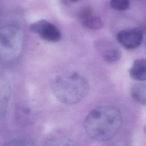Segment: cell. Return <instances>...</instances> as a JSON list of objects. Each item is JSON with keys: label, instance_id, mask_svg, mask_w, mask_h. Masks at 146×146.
Wrapping results in <instances>:
<instances>
[{"label": "cell", "instance_id": "8992f818", "mask_svg": "<svg viewBox=\"0 0 146 146\" xmlns=\"http://www.w3.org/2000/svg\"><path fill=\"white\" fill-rule=\"evenodd\" d=\"M96 44V48L102 58L106 62L112 63L117 62L120 59L121 52L112 43L106 40H99Z\"/></svg>", "mask_w": 146, "mask_h": 146}, {"label": "cell", "instance_id": "52a82bcc", "mask_svg": "<svg viewBox=\"0 0 146 146\" xmlns=\"http://www.w3.org/2000/svg\"><path fill=\"white\" fill-rule=\"evenodd\" d=\"M79 18L82 25L88 29L98 30L103 26L101 18L93 13L91 9H83L79 15Z\"/></svg>", "mask_w": 146, "mask_h": 146}, {"label": "cell", "instance_id": "3957f363", "mask_svg": "<svg viewBox=\"0 0 146 146\" xmlns=\"http://www.w3.org/2000/svg\"><path fill=\"white\" fill-rule=\"evenodd\" d=\"M24 44L22 28L17 24L9 23L0 27V59L11 62L21 56Z\"/></svg>", "mask_w": 146, "mask_h": 146}, {"label": "cell", "instance_id": "9c48e42d", "mask_svg": "<svg viewBox=\"0 0 146 146\" xmlns=\"http://www.w3.org/2000/svg\"><path fill=\"white\" fill-rule=\"evenodd\" d=\"M131 78L138 81H146V59L135 60L129 70Z\"/></svg>", "mask_w": 146, "mask_h": 146}, {"label": "cell", "instance_id": "5bb4252c", "mask_svg": "<svg viewBox=\"0 0 146 146\" xmlns=\"http://www.w3.org/2000/svg\"><path fill=\"white\" fill-rule=\"evenodd\" d=\"M80 0H60V1L62 2L63 4L66 6H70L74 3H75L78 2H79Z\"/></svg>", "mask_w": 146, "mask_h": 146}, {"label": "cell", "instance_id": "9a60e30c", "mask_svg": "<svg viewBox=\"0 0 146 146\" xmlns=\"http://www.w3.org/2000/svg\"><path fill=\"white\" fill-rule=\"evenodd\" d=\"M144 131H145V133H146V127H145V129H144Z\"/></svg>", "mask_w": 146, "mask_h": 146}, {"label": "cell", "instance_id": "7c38bea8", "mask_svg": "<svg viewBox=\"0 0 146 146\" xmlns=\"http://www.w3.org/2000/svg\"><path fill=\"white\" fill-rule=\"evenodd\" d=\"M111 7L117 11L127 10L130 6L129 0H110Z\"/></svg>", "mask_w": 146, "mask_h": 146}, {"label": "cell", "instance_id": "30bf717a", "mask_svg": "<svg viewBox=\"0 0 146 146\" xmlns=\"http://www.w3.org/2000/svg\"><path fill=\"white\" fill-rule=\"evenodd\" d=\"M42 146H77L73 140L62 134H55L47 137Z\"/></svg>", "mask_w": 146, "mask_h": 146}, {"label": "cell", "instance_id": "4fadbf2b", "mask_svg": "<svg viewBox=\"0 0 146 146\" xmlns=\"http://www.w3.org/2000/svg\"><path fill=\"white\" fill-rule=\"evenodd\" d=\"M5 146H34V144L31 140L21 137L10 140Z\"/></svg>", "mask_w": 146, "mask_h": 146}, {"label": "cell", "instance_id": "8fae6325", "mask_svg": "<svg viewBox=\"0 0 146 146\" xmlns=\"http://www.w3.org/2000/svg\"><path fill=\"white\" fill-rule=\"evenodd\" d=\"M131 95L136 102L142 105H146V84L134 85L131 88Z\"/></svg>", "mask_w": 146, "mask_h": 146}, {"label": "cell", "instance_id": "5b68a950", "mask_svg": "<svg viewBox=\"0 0 146 146\" xmlns=\"http://www.w3.org/2000/svg\"><path fill=\"white\" fill-rule=\"evenodd\" d=\"M117 40L125 49L133 50L141 44L143 34L138 28L126 29L120 31L117 35Z\"/></svg>", "mask_w": 146, "mask_h": 146}, {"label": "cell", "instance_id": "7a4b0ae2", "mask_svg": "<svg viewBox=\"0 0 146 146\" xmlns=\"http://www.w3.org/2000/svg\"><path fill=\"white\" fill-rule=\"evenodd\" d=\"M51 87L55 98L67 105L80 102L87 96L90 88L87 79L76 72L58 75L52 80Z\"/></svg>", "mask_w": 146, "mask_h": 146}, {"label": "cell", "instance_id": "6da1fadb", "mask_svg": "<svg viewBox=\"0 0 146 146\" xmlns=\"http://www.w3.org/2000/svg\"><path fill=\"white\" fill-rule=\"evenodd\" d=\"M123 123L121 112L111 106L98 107L86 117L84 128L92 139L104 141L112 138L120 130Z\"/></svg>", "mask_w": 146, "mask_h": 146}, {"label": "cell", "instance_id": "ba28073f", "mask_svg": "<svg viewBox=\"0 0 146 146\" xmlns=\"http://www.w3.org/2000/svg\"><path fill=\"white\" fill-rule=\"evenodd\" d=\"M11 94V88L9 82L0 76V120L5 115L8 108Z\"/></svg>", "mask_w": 146, "mask_h": 146}, {"label": "cell", "instance_id": "277c9868", "mask_svg": "<svg viewBox=\"0 0 146 146\" xmlns=\"http://www.w3.org/2000/svg\"><path fill=\"white\" fill-rule=\"evenodd\" d=\"M30 31L42 39L49 42H57L61 39V33L51 22L46 19H40L32 23Z\"/></svg>", "mask_w": 146, "mask_h": 146}]
</instances>
